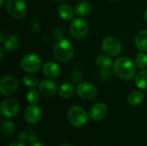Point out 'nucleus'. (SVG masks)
Returning <instances> with one entry per match:
<instances>
[{
    "label": "nucleus",
    "instance_id": "f8f14e48",
    "mask_svg": "<svg viewBox=\"0 0 147 146\" xmlns=\"http://www.w3.org/2000/svg\"><path fill=\"white\" fill-rule=\"evenodd\" d=\"M38 89H39V92L46 97H50V96H54L58 90L56 83H54L53 81L50 79L42 80L39 83Z\"/></svg>",
    "mask_w": 147,
    "mask_h": 146
},
{
    "label": "nucleus",
    "instance_id": "39448f33",
    "mask_svg": "<svg viewBox=\"0 0 147 146\" xmlns=\"http://www.w3.org/2000/svg\"><path fill=\"white\" fill-rule=\"evenodd\" d=\"M102 49L107 55L115 57L121 52L122 45L118 39L109 36L103 39L102 42Z\"/></svg>",
    "mask_w": 147,
    "mask_h": 146
},
{
    "label": "nucleus",
    "instance_id": "c756f323",
    "mask_svg": "<svg viewBox=\"0 0 147 146\" xmlns=\"http://www.w3.org/2000/svg\"><path fill=\"white\" fill-rule=\"evenodd\" d=\"M144 17H145V19H146V21L147 22V9L145 11V15H144Z\"/></svg>",
    "mask_w": 147,
    "mask_h": 146
},
{
    "label": "nucleus",
    "instance_id": "1a4fd4ad",
    "mask_svg": "<svg viewBox=\"0 0 147 146\" xmlns=\"http://www.w3.org/2000/svg\"><path fill=\"white\" fill-rule=\"evenodd\" d=\"M20 110L19 103L12 98L4 100L0 106L1 114L5 118H13L15 117Z\"/></svg>",
    "mask_w": 147,
    "mask_h": 146
},
{
    "label": "nucleus",
    "instance_id": "5701e85b",
    "mask_svg": "<svg viewBox=\"0 0 147 146\" xmlns=\"http://www.w3.org/2000/svg\"><path fill=\"white\" fill-rule=\"evenodd\" d=\"M135 65L139 68L144 69L147 66V54L145 52H140L135 57Z\"/></svg>",
    "mask_w": 147,
    "mask_h": 146
},
{
    "label": "nucleus",
    "instance_id": "20e7f679",
    "mask_svg": "<svg viewBox=\"0 0 147 146\" xmlns=\"http://www.w3.org/2000/svg\"><path fill=\"white\" fill-rule=\"evenodd\" d=\"M6 9L11 17L21 19L27 13V5L24 0H8Z\"/></svg>",
    "mask_w": 147,
    "mask_h": 146
},
{
    "label": "nucleus",
    "instance_id": "9d476101",
    "mask_svg": "<svg viewBox=\"0 0 147 146\" xmlns=\"http://www.w3.org/2000/svg\"><path fill=\"white\" fill-rule=\"evenodd\" d=\"M77 93L81 98L90 101L96 97L97 89L92 83L84 82L78 84L77 88Z\"/></svg>",
    "mask_w": 147,
    "mask_h": 146
},
{
    "label": "nucleus",
    "instance_id": "2eb2a0df",
    "mask_svg": "<svg viewBox=\"0 0 147 146\" xmlns=\"http://www.w3.org/2000/svg\"><path fill=\"white\" fill-rule=\"evenodd\" d=\"M91 11V5L89 2L83 0L78 1L75 5V13L81 17L87 16Z\"/></svg>",
    "mask_w": 147,
    "mask_h": 146
},
{
    "label": "nucleus",
    "instance_id": "4468645a",
    "mask_svg": "<svg viewBox=\"0 0 147 146\" xmlns=\"http://www.w3.org/2000/svg\"><path fill=\"white\" fill-rule=\"evenodd\" d=\"M44 75L51 79L56 78L60 74V67L54 62H47L42 68Z\"/></svg>",
    "mask_w": 147,
    "mask_h": 146
},
{
    "label": "nucleus",
    "instance_id": "a878e982",
    "mask_svg": "<svg viewBox=\"0 0 147 146\" xmlns=\"http://www.w3.org/2000/svg\"><path fill=\"white\" fill-rule=\"evenodd\" d=\"M23 83L26 87L28 88H34L36 87L37 85H39V81L37 79V77H35L33 75H26L23 77Z\"/></svg>",
    "mask_w": 147,
    "mask_h": 146
},
{
    "label": "nucleus",
    "instance_id": "f03ea898",
    "mask_svg": "<svg viewBox=\"0 0 147 146\" xmlns=\"http://www.w3.org/2000/svg\"><path fill=\"white\" fill-rule=\"evenodd\" d=\"M74 54V47L67 40H60L53 47V55L57 60L65 63L69 61Z\"/></svg>",
    "mask_w": 147,
    "mask_h": 146
},
{
    "label": "nucleus",
    "instance_id": "412c9836",
    "mask_svg": "<svg viewBox=\"0 0 147 146\" xmlns=\"http://www.w3.org/2000/svg\"><path fill=\"white\" fill-rule=\"evenodd\" d=\"M73 92H74V87L71 83H63L59 89V94L60 97L65 99L70 98L73 95Z\"/></svg>",
    "mask_w": 147,
    "mask_h": 146
},
{
    "label": "nucleus",
    "instance_id": "2f4dec72",
    "mask_svg": "<svg viewBox=\"0 0 147 146\" xmlns=\"http://www.w3.org/2000/svg\"><path fill=\"white\" fill-rule=\"evenodd\" d=\"M59 146H72L71 145H69V144H64V145H61Z\"/></svg>",
    "mask_w": 147,
    "mask_h": 146
},
{
    "label": "nucleus",
    "instance_id": "7ed1b4c3",
    "mask_svg": "<svg viewBox=\"0 0 147 146\" xmlns=\"http://www.w3.org/2000/svg\"><path fill=\"white\" fill-rule=\"evenodd\" d=\"M67 118L70 123L76 127H81L84 126L88 121L87 112L80 106H72L67 113Z\"/></svg>",
    "mask_w": 147,
    "mask_h": 146
},
{
    "label": "nucleus",
    "instance_id": "72a5a7b5",
    "mask_svg": "<svg viewBox=\"0 0 147 146\" xmlns=\"http://www.w3.org/2000/svg\"><path fill=\"white\" fill-rule=\"evenodd\" d=\"M110 1H114L115 2V1H118V0H110Z\"/></svg>",
    "mask_w": 147,
    "mask_h": 146
},
{
    "label": "nucleus",
    "instance_id": "7c9ffc66",
    "mask_svg": "<svg viewBox=\"0 0 147 146\" xmlns=\"http://www.w3.org/2000/svg\"><path fill=\"white\" fill-rule=\"evenodd\" d=\"M3 2H4V0H1V1H0V6H1V7H2L3 4Z\"/></svg>",
    "mask_w": 147,
    "mask_h": 146
},
{
    "label": "nucleus",
    "instance_id": "b1692460",
    "mask_svg": "<svg viewBox=\"0 0 147 146\" xmlns=\"http://www.w3.org/2000/svg\"><path fill=\"white\" fill-rule=\"evenodd\" d=\"M15 128H16L15 124L12 121H9V120H7V121L3 122L2 126H1L2 133L4 135H6V136L11 135L15 132Z\"/></svg>",
    "mask_w": 147,
    "mask_h": 146
},
{
    "label": "nucleus",
    "instance_id": "6ab92c4d",
    "mask_svg": "<svg viewBox=\"0 0 147 146\" xmlns=\"http://www.w3.org/2000/svg\"><path fill=\"white\" fill-rule=\"evenodd\" d=\"M144 97H145V95L142 91L135 90L129 94L127 97V102L130 105L137 106V105H140L143 102Z\"/></svg>",
    "mask_w": 147,
    "mask_h": 146
},
{
    "label": "nucleus",
    "instance_id": "393cba45",
    "mask_svg": "<svg viewBox=\"0 0 147 146\" xmlns=\"http://www.w3.org/2000/svg\"><path fill=\"white\" fill-rule=\"evenodd\" d=\"M40 94L37 90L34 89H30L28 93H27V101L30 103V105H34V104H37L38 102L40 101Z\"/></svg>",
    "mask_w": 147,
    "mask_h": 146
},
{
    "label": "nucleus",
    "instance_id": "0eeeda50",
    "mask_svg": "<svg viewBox=\"0 0 147 146\" xmlns=\"http://www.w3.org/2000/svg\"><path fill=\"white\" fill-rule=\"evenodd\" d=\"M18 89L16 78L10 75L3 76L0 81V92L3 96H12Z\"/></svg>",
    "mask_w": 147,
    "mask_h": 146
},
{
    "label": "nucleus",
    "instance_id": "f257e3e1",
    "mask_svg": "<svg viewBox=\"0 0 147 146\" xmlns=\"http://www.w3.org/2000/svg\"><path fill=\"white\" fill-rule=\"evenodd\" d=\"M113 71L115 74L121 79L131 80L136 74V65L127 57L118 58L113 64Z\"/></svg>",
    "mask_w": 147,
    "mask_h": 146
},
{
    "label": "nucleus",
    "instance_id": "f3484780",
    "mask_svg": "<svg viewBox=\"0 0 147 146\" xmlns=\"http://www.w3.org/2000/svg\"><path fill=\"white\" fill-rule=\"evenodd\" d=\"M58 14L59 17H61L64 20L70 21L73 19L74 16V11L70 5L67 4H62L58 9Z\"/></svg>",
    "mask_w": 147,
    "mask_h": 146
},
{
    "label": "nucleus",
    "instance_id": "4be33fe9",
    "mask_svg": "<svg viewBox=\"0 0 147 146\" xmlns=\"http://www.w3.org/2000/svg\"><path fill=\"white\" fill-rule=\"evenodd\" d=\"M135 83L141 89H147V70H142L136 75Z\"/></svg>",
    "mask_w": 147,
    "mask_h": 146
},
{
    "label": "nucleus",
    "instance_id": "c85d7f7f",
    "mask_svg": "<svg viewBox=\"0 0 147 146\" xmlns=\"http://www.w3.org/2000/svg\"><path fill=\"white\" fill-rule=\"evenodd\" d=\"M9 146H25L22 143H12V144H10Z\"/></svg>",
    "mask_w": 147,
    "mask_h": 146
},
{
    "label": "nucleus",
    "instance_id": "ddd939ff",
    "mask_svg": "<svg viewBox=\"0 0 147 146\" xmlns=\"http://www.w3.org/2000/svg\"><path fill=\"white\" fill-rule=\"evenodd\" d=\"M108 112V108L107 106L104 103L99 102L95 104L90 111V117L92 120L94 121H98L102 120Z\"/></svg>",
    "mask_w": 147,
    "mask_h": 146
},
{
    "label": "nucleus",
    "instance_id": "dca6fc26",
    "mask_svg": "<svg viewBox=\"0 0 147 146\" xmlns=\"http://www.w3.org/2000/svg\"><path fill=\"white\" fill-rule=\"evenodd\" d=\"M135 45L141 52H147V30L140 31L136 35Z\"/></svg>",
    "mask_w": 147,
    "mask_h": 146
},
{
    "label": "nucleus",
    "instance_id": "473e14b6",
    "mask_svg": "<svg viewBox=\"0 0 147 146\" xmlns=\"http://www.w3.org/2000/svg\"><path fill=\"white\" fill-rule=\"evenodd\" d=\"M54 1H57V2H60V1H64V0H54Z\"/></svg>",
    "mask_w": 147,
    "mask_h": 146
},
{
    "label": "nucleus",
    "instance_id": "9b49d317",
    "mask_svg": "<svg viewBox=\"0 0 147 146\" xmlns=\"http://www.w3.org/2000/svg\"><path fill=\"white\" fill-rule=\"evenodd\" d=\"M41 110L39 106L36 104L28 106L24 112V119L25 120L31 125L36 124L41 119Z\"/></svg>",
    "mask_w": 147,
    "mask_h": 146
},
{
    "label": "nucleus",
    "instance_id": "6e6552de",
    "mask_svg": "<svg viewBox=\"0 0 147 146\" xmlns=\"http://www.w3.org/2000/svg\"><path fill=\"white\" fill-rule=\"evenodd\" d=\"M89 32L88 23L80 18L74 19L70 26V33L74 39H82L87 35Z\"/></svg>",
    "mask_w": 147,
    "mask_h": 146
},
{
    "label": "nucleus",
    "instance_id": "bb28decb",
    "mask_svg": "<svg viewBox=\"0 0 147 146\" xmlns=\"http://www.w3.org/2000/svg\"><path fill=\"white\" fill-rule=\"evenodd\" d=\"M17 139H18V142L20 143H23L26 139H27V135L23 133H19L18 137H17Z\"/></svg>",
    "mask_w": 147,
    "mask_h": 146
},
{
    "label": "nucleus",
    "instance_id": "cd10ccee",
    "mask_svg": "<svg viewBox=\"0 0 147 146\" xmlns=\"http://www.w3.org/2000/svg\"><path fill=\"white\" fill-rule=\"evenodd\" d=\"M29 146H45L43 144H41V143H40V142H37V141H34V142H32L31 144H30V145Z\"/></svg>",
    "mask_w": 147,
    "mask_h": 146
},
{
    "label": "nucleus",
    "instance_id": "423d86ee",
    "mask_svg": "<svg viewBox=\"0 0 147 146\" xmlns=\"http://www.w3.org/2000/svg\"><path fill=\"white\" fill-rule=\"evenodd\" d=\"M41 59L36 54H27L23 56L21 61V66L24 71L34 73L37 72L41 68Z\"/></svg>",
    "mask_w": 147,
    "mask_h": 146
},
{
    "label": "nucleus",
    "instance_id": "a211bd4d",
    "mask_svg": "<svg viewBox=\"0 0 147 146\" xmlns=\"http://www.w3.org/2000/svg\"><path fill=\"white\" fill-rule=\"evenodd\" d=\"M3 48L6 51H14L19 46V39L15 35H9L3 40Z\"/></svg>",
    "mask_w": 147,
    "mask_h": 146
},
{
    "label": "nucleus",
    "instance_id": "aec40b11",
    "mask_svg": "<svg viewBox=\"0 0 147 146\" xmlns=\"http://www.w3.org/2000/svg\"><path fill=\"white\" fill-rule=\"evenodd\" d=\"M96 65L102 69V70H108L111 67L113 62H112V59L110 58V56L105 54V55H99L96 58Z\"/></svg>",
    "mask_w": 147,
    "mask_h": 146
}]
</instances>
